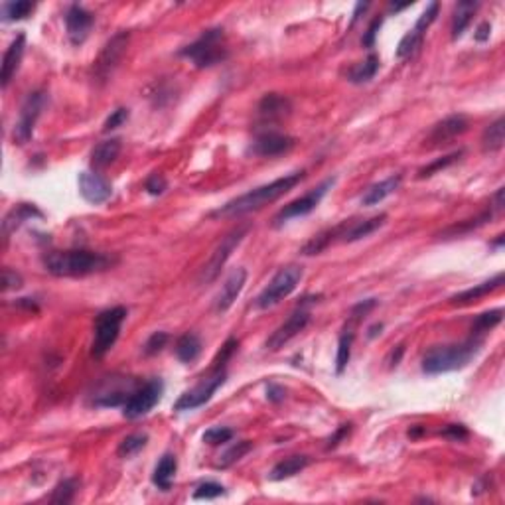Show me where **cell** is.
Instances as JSON below:
<instances>
[{"mask_svg":"<svg viewBox=\"0 0 505 505\" xmlns=\"http://www.w3.org/2000/svg\"><path fill=\"white\" fill-rule=\"evenodd\" d=\"M116 257L107 252L87 251V249H69V251H52L43 257L46 271L53 276H87L103 273L115 267Z\"/></svg>","mask_w":505,"mask_h":505,"instance_id":"obj_1","label":"cell"},{"mask_svg":"<svg viewBox=\"0 0 505 505\" xmlns=\"http://www.w3.org/2000/svg\"><path fill=\"white\" fill-rule=\"evenodd\" d=\"M304 172H295V174H288L284 178H278L271 182V184H264L261 188H255L247 194H243L235 200L227 201L225 206H221L220 210L213 211L211 215L213 217H235V215H245V213H251V211L263 210L264 206L273 203L278 198H283L286 191L295 188L296 184H300L304 180Z\"/></svg>","mask_w":505,"mask_h":505,"instance_id":"obj_2","label":"cell"},{"mask_svg":"<svg viewBox=\"0 0 505 505\" xmlns=\"http://www.w3.org/2000/svg\"><path fill=\"white\" fill-rule=\"evenodd\" d=\"M482 344H484L482 337L470 336L462 344L431 347L422 358V371L426 375H440V373L466 368L480 354Z\"/></svg>","mask_w":505,"mask_h":505,"instance_id":"obj_3","label":"cell"},{"mask_svg":"<svg viewBox=\"0 0 505 505\" xmlns=\"http://www.w3.org/2000/svg\"><path fill=\"white\" fill-rule=\"evenodd\" d=\"M182 58H188L194 62L196 67L206 69L211 65L227 60V46H225V34L223 28H211L201 34L196 42H191L186 48L180 50Z\"/></svg>","mask_w":505,"mask_h":505,"instance_id":"obj_4","label":"cell"},{"mask_svg":"<svg viewBox=\"0 0 505 505\" xmlns=\"http://www.w3.org/2000/svg\"><path fill=\"white\" fill-rule=\"evenodd\" d=\"M126 314H128V310L125 306H115V308L103 310L95 318V336L93 346H91L93 358H103L113 349L115 342L119 339V334H121V326L126 320Z\"/></svg>","mask_w":505,"mask_h":505,"instance_id":"obj_5","label":"cell"},{"mask_svg":"<svg viewBox=\"0 0 505 505\" xmlns=\"http://www.w3.org/2000/svg\"><path fill=\"white\" fill-rule=\"evenodd\" d=\"M302 267L298 264H288L283 267L278 273L274 274L271 278V283L264 286V290L261 295L257 296L255 306L259 310H267V308H273L278 302H283L286 296H290L296 290V286L302 281Z\"/></svg>","mask_w":505,"mask_h":505,"instance_id":"obj_6","label":"cell"},{"mask_svg":"<svg viewBox=\"0 0 505 505\" xmlns=\"http://www.w3.org/2000/svg\"><path fill=\"white\" fill-rule=\"evenodd\" d=\"M247 231H249V225H241V227H237V229H233V231L227 233V235L217 243V247H215L213 252H211L210 261L203 264L200 276H198V281H200L201 284L213 283V281L220 276L221 269L225 267L227 259L231 257V252L239 247V243L245 239Z\"/></svg>","mask_w":505,"mask_h":505,"instance_id":"obj_7","label":"cell"},{"mask_svg":"<svg viewBox=\"0 0 505 505\" xmlns=\"http://www.w3.org/2000/svg\"><path fill=\"white\" fill-rule=\"evenodd\" d=\"M225 377H227L225 369L211 368L210 373H208L206 377H201L200 383H198L194 389L186 391V393L176 400L174 410H178V412H182V410H194L201 407V405H206V403L213 397V393L225 383Z\"/></svg>","mask_w":505,"mask_h":505,"instance_id":"obj_8","label":"cell"},{"mask_svg":"<svg viewBox=\"0 0 505 505\" xmlns=\"http://www.w3.org/2000/svg\"><path fill=\"white\" fill-rule=\"evenodd\" d=\"M164 393V383L160 379H150L148 383L140 385L123 405V417L128 421H137L148 415L158 405Z\"/></svg>","mask_w":505,"mask_h":505,"instance_id":"obj_9","label":"cell"},{"mask_svg":"<svg viewBox=\"0 0 505 505\" xmlns=\"http://www.w3.org/2000/svg\"><path fill=\"white\" fill-rule=\"evenodd\" d=\"M46 101H48V97H46L42 89L26 95V99H24V103L20 107L18 121L14 125V142L26 144L30 140L32 135H34V128H36V123H38V119L42 115L43 107H46Z\"/></svg>","mask_w":505,"mask_h":505,"instance_id":"obj_10","label":"cell"},{"mask_svg":"<svg viewBox=\"0 0 505 505\" xmlns=\"http://www.w3.org/2000/svg\"><path fill=\"white\" fill-rule=\"evenodd\" d=\"M334 184H336V178L324 180L320 186H316L314 189H310L308 194L300 196V198H296V200H292L290 203H286L283 210L274 215V227H281V225L286 223V221L312 213V211L318 208V203L322 201V198L328 194V189L332 188Z\"/></svg>","mask_w":505,"mask_h":505,"instance_id":"obj_11","label":"cell"},{"mask_svg":"<svg viewBox=\"0 0 505 505\" xmlns=\"http://www.w3.org/2000/svg\"><path fill=\"white\" fill-rule=\"evenodd\" d=\"M128 38H130L128 32H119L105 43V48L101 50L93 65V79L97 83H105L107 79L113 75V72L119 67L121 60L125 58Z\"/></svg>","mask_w":505,"mask_h":505,"instance_id":"obj_12","label":"cell"},{"mask_svg":"<svg viewBox=\"0 0 505 505\" xmlns=\"http://www.w3.org/2000/svg\"><path fill=\"white\" fill-rule=\"evenodd\" d=\"M140 385H137L133 379L128 377H107L101 383V389L99 393H95L93 405L95 407H119V405H125L126 399L138 389Z\"/></svg>","mask_w":505,"mask_h":505,"instance_id":"obj_13","label":"cell"},{"mask_svg":"<svg viewBox=\"0 0 505 505\" xmlns=\"http://www.w3.org/2000/svg\"><path fill=\"white\" fill-rule=\"evenodd\" d=\"M308 322H310V312L304 310V308H298L296 312L288 316V320L281 324V326L274 330L271 337L267 339V349H271V351H278L281 347H284L292 337H296L306 326H308Z\"/></svg>","mask_w":505,"mask_h":505,"instance_id":"obj_14","label":"cell"},{"mask_svg":"<svg viewBox=\"0 0 505 505\" xmlns=\"http://www.w3.org/2000/svg\"><path fill=\"white\" fill-rule=\"evenodd\" d=\"M295 147V138L284 135V133H276V130H264L251 142L249 147V154L263 158L281 156L284 152H288Z\"/></svg>","mask_w":505,"mask_h":505,"instance_id":"obj_15","label":"cell"},{"mask_svg":"<svg viewBox=\"0 0 505 505\" xmlns=\"http://www.w3.org/2000/svg\"><path fill=\"white\" fill-rule=\"evenodd\" d=\"M387 221V213H379V215H373V217H368V220H359V221H349V223H342L337 225V241L344 243H354L359 241V239H365L369 237L371 233H375L377 229H381Z\"/></svg>","mask_w":505,"mask_h":505,"instance_id":"obj_16","label":"cell"},{"mask_svg":"<svg viewBox=\"0 0 505 505\" xmlns=\"http://www.w3.org/2000/svg\"><path fill=\"white\" fill-rule=\"evenodd\" d=\"M93 14L85 11L83 6H79V4L69 6V11L65 14V28H67L69 42L74 46H81L87 40L91 28H93Z\"/></svg>","mask_w":505,"mask_h":505,"instance_id":"obj_17","label":"cell"},{"mask_svg":"<svg viewBox=\"0 0 505 505\" xmlns=\"http://www.w3.org/2000/svg\"><path fill=\"white\" fill-rule=\"evenodd\" d=\"M79 194L83 196L85 201L99 206L105 203L113 196V186L111 182L93 172H81L79 174Z\"/></svg>","mask_w":505,"mask_h":505,"instance_id":"obj_18","label":"cell"},{"mask_svg":"<svg viewBox=\"0 0 505 505\" xmlns=\"http://www.w3.org/2000/svg\"><path fill=\"white\" fill-rule=\"evenodd\" d=\"M468 119L464 115H450L446 119H442L440 123H436L434 128L431 130L429 135V147H440V144H446L450 142L456 137L464 135L468 130Z\"/></svg>","mask_w":505,"mask_h":505,"instance_id":"obj_19","label":"cell"},{"mask_svg":"<svg viewBox=\"0 0 505 505\" xmlns=\"http://www.w3.org/2000/svg\"><path fill=\"white\" fill-rule=\"evenodd\" d=\"M245 283H247V271H245L243 267L233 269L231 273L227 274L225 283H223V286H221L220 295H217V298H215V310H217V312H225V310H229L233 302L237 300V296L241 295Z\"/></svg>","mask_w":505,"mask_h":505,"instance_id":"obj_20","label":"cell"},{"mask_svg":"<svg viewBox=\"0 0 505 505\" xmlns=\"http://www.w3.org/2000/svg\"><path fill=\"white\" fill-rule=\"evenodd\" d=\"M24 50H26V36L24 34H18L12 43L8 46V50L4 53V58H2V74H0V83L2 87L6 89L8 85H11L12 77L16 75L18 72V67H20V62H22V55H24Z\"/></svg>","mask_w":505,"mask_h":505,"instance_id":"obj_21","label":"cell"},{"mask_svg":"<svg viewBox=\"0 0 505 505\" xmlns=\"http://www.w3.org/2000/svg\"><path fill=\"white\" fill-rule=\"evenodd\" d=\"M257 111H259V116H261L263 121H278V119H283V116H286L292 111V103H290V99L284 97V95L267 93L263 99H261Z\"/></svg>","mask_w":505,"mask_h":505,"instance_id":"obj_22","label":"cell"},{"mask_svg":"<svg viewBox=\"0 0 505 505\" xmlns=\"http://www.w3.org/2000/svg\"><path fill=\"white\" fill-rule=\"evenodd\" d=\"M501 284H504V273L495 274L494 278H490V281H485V283L476 284V286L468 288V290H464V292L454 295L452 298H450V304L464 306V304H470V302H476V300L484 298V296H487L490 292L497 290Z\"/></svg>","mask_w":505,"mask_h":505,"instance_id":"obj_23","label":"cell"},{"mask_svg":"<svg viewBox=\"0 0 505 505\" xmlns=\"http://www.w3.org/2000/svg\"><path fill=\"white\" fill-rule=\"evenodd\" d=\"M32 217H42V211L38 210L36 206H32V203H20V206L12 208V210L6 213L4 221H2V233H4V237L8 239L12 231H16L24 221L32 220Z\"/></svg>","mask_w":505,"mask_h":505,"instance_id":"obj_24","label":"cell"},{"mask_svg":"<svg viewBox=\"0 0 505 505\" xmlns=\"http://www.w3.org/2000/svg\"><path fill=\"white\" fill-rule=\"evenodd\" d=\"M121 148H123L121 138H109V140L99 142L91 152V166L95 170H103L107 166H111L121 154Z\"/></svg>","mask_w":505,"mask_h":505,"instance_id":"obj_25","label":"cell"},{"mask_svg":"<svg viewBox=\"0 0 505 505\" xmlns=\"http://www.w3.org/2000/svg\"><path fill=\"white\" fill-rule=\"evenodd\" d=\"M400 182H403V176L397 174V176H389L387 180H383V182H379V184H373L371 188L363 194V198H361V206H377L381 201L385 200V198H389L391 194H395L397 189H399Z\"/></svg>","mask_w":505,"mask_h":505,"instance_id":"obj_26","label":"cell"},{"mask_svg":"<svg viewBox=\"0 0 505 505\" xmlns=\"http://www.w3.org/2000/svg\"><path fill=\"white\" fill-rule=\"evenodd\" d=\"M176 470H178L176 456H174V454H164V456L160 458V462L156 464V468H154L152 484L156 485L158 490H162V492H170L172 482H174V476H176Z\"/></svg>","mask_w":505,"mask_h":505,"instance_id":"obj_27","label":"cell"},{"mask_svg":"<svg viewBox=\"0 0 505 505\" xmlns=\"http://www.w3.org/2000/svg\"><path fill=\"white\" fill-rule=\"evenodd\" d=\"M308 464H310L308 456H290V458H286L283 462L276 464L273 470H271V473H269V478H271L273 482L288 480V478H292L296 473L302 472Z\"/></svg>","mask_w":505,"mask_h":505,"instance_id":"obj_28","label":"cell"},{"mask_svg":"<svg viewBox=\"0 0 505 505\" xmlns=\"http://www.w3.org/2000/svg\"><path fill=\"white\" fill-rule=\"evenodd\" d=\"M478 2H470V0H464V2H458L454 6V16H452V38H460L464 34V30L470 26L472 22L473 14L478 11Z\"/></svg>","mask_w":505,"mask_h":505,"instance_id":"obj_29","label":"cell"},{"mask_svg":"<svg viewBox=\"0 0 505 505\" xmlns=\"http://www.w3.org/2000/svg\"><path fill=\"white\" fill-rule=\"evenodd\" d=\"M505 142V121L504 116L495 119L492 125L487 126L482 135V147L485 152H497L501 150Z\"/></svg>","mask_w":505,"mask_h":505,"instance_id":"obj_30","label":"cell"},{"mask_svg":"<svg viewBox=\"0 0 505 505\" xmlns=\"http://www.w3.org/2000/svg\"><path fill=\"white\" fill-rule=\"evenodd\" d=\"M379 69V58L375 53H371L365 62H359L356 63L349 72H347V79L351 81V83H368L371 81L375 74H377Z\"/></svg>","mask_w":505,"mask_h":505,"instance_id":"obj_31","label":"cell"},{"mask_svg":"<svg viewBox=\"0 0 505 505\" xmlns=\"http://www.w3.org/2000/svg\"><path fill=\"white\" fill-rule=\"evenodd\" d=\"M201 354V339L196 334H184L176 342V356L182 363L196 361Z\"/></svg>","mask_w":505,"mask_h":505,"instance_id":"obj_32","label":"cell"},{"mask_svg":"<svg viewBox=\"0 0 505 505\" xmlns=\"http://www.w3.org/2000/svg\"><path fill=\"white\" fill-rule=\"evenodd\" d=\"M492 217H494V211L487 210L484 211V213H480L478 217H473V220H466L462 221V223H456L452 227H448L442 235H444V237H460V235H466V233H470L473 231V229H478V227L485 225Z\"/></svg>","mask_w":505,"mask_h":505,"instance_id":"obj_33","label":"cell"},{"mask_svg":"<svg viewBox=\"0 0 505 505\" xmlns=\"http://www.w3.org/2000/svg\"><path fill=\"white\" fill-rule=\"evenodd\" d=\"M504 320V310L501 308H495V310H487L484 314H480L472 324V336L482 337L485 332H490L492 328H495L499 322Z\"/></svg>","mask_w":505,"mask_h":505,"instance_id":"obj_34","label":"cell"},{"mask_svg":"<svg viewBox=\"0 0 505 505\" xmlns=\"http://www.w3.org/2000/svg\"><path fill=\"white\" fill-rule=\"evenodd\" d=\"M354 332H351V326L344 330V334L339 336V342H337V356H336V371L337 375H342L346 371L347 363L351 359V346H354Z\"/></svg>","mask_w":505,"mask_h":505,"instance_id":"obj_35","label":"cell"},{"mask_svg":"<svg viewBox=\"0 0 505 505\" xmlns=\"http://www.w3.org/2000/svg\"><path fill=\"white\" fill-rule=\"evenodd\" d=\"M147 442H148V434H144V432L128 434V436L123 438V442L119 444L116 454H119L121 458H130V456H135V454L140 452V450L147 446Z\"/></svg>","mask_w":505,"mask_h":505,"instance_id":"obj_36","label":"cell"},{"mask_svg":"<svg viewBox=\"0 0 505 505\" xmlns=\"http://www.w3.org/2000/svg\"><path fill=\"white\" fill-rule=\"evenodd\" d=\"M77 480L75 478H69V480H63L60 484L53 487V494L50 497L52 504H72L74 501L75 494H77Z\"/></svg>","mask_w":505,"mask_h":505,"instance_id":"obj_37","label":"cell"},{"mask_svg":"<svg viewBox=\"0 0 505 505\" xmlns=\"http://www.w3.org/2000/svg\"><path fill=\"white\" fill-rule=\"evenodd\" d=\"M251 448H252V444L249 440H241V442H237V444H233L227 452L221 454L220 464H217V466H220V468H229L231 464H235L237 460H241L245 454L251 452Z\"/></svg>","mask_w":505,"mask_h":505,"instance_id":"obj_38","label":"cell"},{"mask_svg":"<svg viewBox=\"0 0 505 505\" xmlns=\"http://www.w3.org/2000/svg\"><path fill=\"white\" fill-rule=\"evenodd\" d=\"M34 11V2L30 0H16L4 4V20H22Z\"/></svg>","mask_w":505,"mask_h":505,"instance_id":"obj_39","label":"cell"},{"mask_svg":"<svg viewBox=\"0 0 505 505\" xmlns=\"http://www.w3.org/2000/svg\"><path fill=\"white\" fill-rule=\"evenodd\" d=\"M464 152L462 150H458V152H452V154H446V156H442L438 158V160H434V162H431L429 166H424V168L419 170V178H431L432 174H436L438 170H444V168H448L450 164H454L458 158L462 156Z\"/></svg>","mask_w":505,"mask_h":505,"instance_id":"obj_40","label":"cell"},{"mask_svg":"<svg viewBox=\"0 0 505 505\" xmlns=\"http://www.w3.org/2000/svg\"><path fill=\"white\" fill-rule=\"evenodd\" d=\"M422 38H424V36H421L419 32H415V30L407 32V34L403 36V40L399 42V48H397V58L403 60V58L410 55V53L415 52V50L421 46Z\"/></svg>","mask_w":505,"mask_h":505,"instance_id":"obj_41","label":"cell"},{"mask_svg":"<svg viewBox=\"0 0 505 505\" xmlns=\"http://www.w3.org/2000/svg\"><path fill=\"white\" fill-rule=\"evenodd\" d=\"M233 438L231 429H225V426H211L208 431L203 432V442L210 444V446H217V444H225Z\"/></svg>","mask_w":505,"mask_h":505,"instance_id":"obj_42","label":"cell"},{"mask_svg":"<svg viewBox=\"0 0 505 505\" xmlns=\"http://www.w3.org/2000/svg\"><path fill=\"white\" fill-rule=\"evenodd\" d=\"M225 494V487L217 482H203L196 487L194 499H215L220 495Z\"/></svg>","mask_w":505,"mask_h":505,"instance_id":"obj_43","label":"cell"},{"mask_svg":"<svg viewBox=\"0 0 505 505\" xmlns=\"http://www.w3.org/2000/svg\"><path fill=\"white\" fill-rule=\"evenodd\" d=\"M438 11H440V4H438V2H432L431 6H429L426 11L422 12L421 18L417 20V24H415V28H412V30L419 32L421 36H424V32L429 30V28H431L432 22L436 20V16H438Z\"/></svg>","mask_w":505,"mask_h":505,"instance_id":"obj_44","label":"cell"},{"mask_svg":"<svg viewBox=\"0 0 505 505\" xmlns=\"http://www.w3.org/2000/svg\"><path fill=\"white\" fill-rule=\"evenodd\" d=\"M166 342H168V334L166 332H154L147 339V344H144V356H156V354H160L164 349V346H166Z\"/></svg>","mask_w":505,"mask_h":505,"instance_id":"obj_45","label":"cell"},{"mask_svg":"<svg viewBox=\"0 0 505 505\" xmlns=\"http://www.w3.org/2000/svg\"><path fill=\"white\" fill-rule=\"evenodd\" d=\"M239 347V342L235 339V337H229L227 342H225V346L221 347V351L217 354V358L213 361V365L211 368H217V369H225L227 365V361L231 359V356L235 354V349Z\"/></svg>","mask_w":505,"mask_h":505,"instance_id":"obj_46","label":"cell"},{"mask_svg":"<svg viewBox=\"0 0 505 505\" xmlns=\"http://www.w3.org/2000/svg\"><path fill=\"white\" fill-rule=\"evenodd\" d=\"M126 121H128V109L119 107V109H115V111L109 115V119L105 121V125H103V130H105V133H111V130H115L119 126L125 125Z\"/></svg>","mask_w":505,"mask_h":505,"instance_id":"obj_47","label":"cell"},{"mask_svg":"<svg viewBox=\"0 0 505 505\" xmlns=\"http://www.w3.org/2000/svg\"><path fill=\"white\" fill-rule=\"evenodd\" d=\"M168 188V182L166 178L162 176V174H152V176H148V180L144 182V189H147L150 196H162L164 191Z\"/></svg>","mask_w":505,"mask_h":505,"instance_id":"obj_48","label":"cell"},{"mask_svg":"<svg viewBox=\"0 0 505 505\" xmlns=\"http://www.w3.org/2000/svg\"><path fill=\"white\" fill-rule=\"evenodd\" d=\"M22 288V276L16 271L11 269H4L2 271V290L8 292V290H18Z\"/></svg>","mask_w":505,"mask_h":505,"instance_id":"obj_49","label":"cell"},{"mask_svg":"<svg viewBox=\"0 0 505 505\" xmlns=\"http://www.w3.org/2000/svg\"><path fill=\"white\" fill-rule=\"evenodd\" d=\"M377 306V300L375 298H369V300H363V302H359V304H356L354 308H351V324H358L359 320L361 318H365V314H368L369 310H373Z\"/></svg>","mask_w":505,"mask_h":505,"instance_id":"obj_50","label":"cell"},{"mask_svg":"<svg viewBox=\"0 0 505 505\" xmlns=\"http://www.w3.org/2000/svg\"><path fill=\"white\" fill-rule=\"evenodd\" d=\"M442 436H446L454 442H462L468 438V429L464 424H446L442 429Z\"/></svg>","mask_w":505,"mask_h":505,"instance_id":"obj_51","label":"cell"},{"mask_svg":"<svg viewBox=\"0 0 505 505\" xmlns=\"http://www.w3.org/2000/svg\"><path fill=\"white\" fill-rule=\"evenodd\" d=\"M381 24H383L381 18H375V20L369 24L365 36L361 38V43H363L365 48H373V46H375V38H377V32H379V28H381Z\"/></svg>","mask_w":505,"mask_h":505,"instance_id":"obj_52","label":"cell"},{"mask_svg":"<svg viewBox=\"0 0 505 505\" xmlns=\"http://www.w3.org/2000/svg\"><path fill=\"white\" fill-rule=\"evenodd\" d=\"M349 431H351V424H342V426H339V429L336 431V434H334V436L328 440V448H336L337 444H339V442L344 440L347 434H349Z\"/></svg>","mask_w":505,"mask_h":505,"instance_id":"obj_53","label":"cell"},{"mask_svg":"<svg viewBox=\"0 0 505 505\" xmlns=\"http://www.w3.org/2000/svg\"><path fill=\"white\" fill-rule=\"evenodd\" d=\"M284 397H286V391H284L281 385H274V383H271V385L267 387V399L269 400H273V403H281V400H284Z\"/></svg>","mask_w":505,"mask_h":505,"instance_id":"obj_54","label":"cell"},{"mask_svg":"<svg viewBox=\"0 0 505 505\" xmlns=\"http://www.w3.org/2000/svg\"><path fill=\"white\" fill-rule=\"evenodd\" d=\"M490 32H492L490 22H484V24H480V26H478V30H476V34H473V38H476L478 42H485V40L490 38Z\"/></svg>","mask_w":505,"mask_h":505,"instance_id":"obj_55","label":"cell"},{"mask_svg":"<svg viewBox=\"0 0 505 505\" xmlns=\"http://www.w3.org/2000/svg\"><path fill=\"white\" fill-rule=\"evenodd\" d=\"M403 354H405V346H397V354H395V351L391 354V368H397V365H399Z\"/></svg>","mask_w":505,"mask_h":505,"instance_id":"obj_56","label":"cell"},{"mask_svg":"<svg viewBox=\"0 0 505 505\" xmlns=\"http://www.w3.org/2000/svg\"><path fill=\"white\" fill-rule=\"evenodd\" d=\"M504 194H505V188H499L497 191H495V196H494L495 210H501V208H504Z\"/></svg>","mask_w":505,"mask_h":505,"instance_id":"obj_57","label":"cell"},{"mask_svg":"<svg viewBox=\"0 0 505 505\" xmlns=\"http://www.w3.org/2000/svg\"><path fill=\"white\" fill-rule=\"evenodd\" d=\"M368 6H369V2H359L358 6H356V12H354V18H351V24H354V22L358 20L359 16H361V12L368 11Z\"/></svg>","mask_w":505,"mask_h":505,"instance_id":"obj_58","label":"cell"},{"mask_svg":"<svg viewBox=\"0 0 505 505\" xmlns=\"http://www.w3.org/2000/svg\"><path fill=\"white\" fill-rule=\"evenodd\" d=\"M421 434H424V426H419V424H417V426H412V429L409 431L410 438H417V436H421Z\"/></svg>","mask_w":505,"mask_h":505,"instance_id":"obj_59","label":"cell"},{"mask_svg":"<svg viewBox=\"0 0 505 505\" xmlns=\"http://www.w3.org/2000/svg\"><path fill=\"white\" fill-rule=\"evenodd\" d=\"M381 330H383V324H375V326L369 328V337H375L381 334Z\"/></svg>","mask_w":505,"mask_h":505,"instance_id":"obj_60","label":"cell"},{"mask_svg":"<svg viewBox=\"0 0 505 505\" xmlns=\"http://www.w3.org/2000/svg\"><path fill=\"white\" fill-rule=\"evenodd\" d=\"M504 239H505L504 235H497V239H495L492 245H494V247H501V245H504Z\"/></svg>","mask_w":505,"mask_h":505,"instance_id":"obj_61","label":"cell"}]
</instances>
